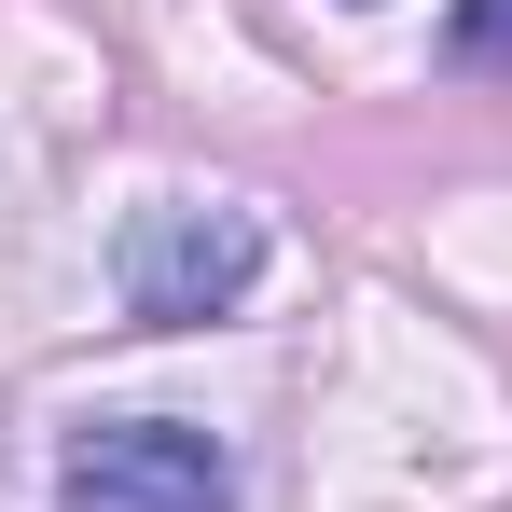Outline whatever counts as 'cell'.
<instances>
[{
    "mask_svg": "<svg viewBox=\"0 0 512 512\" xmlns=\"http://www.w3.org/2000/svg\"><path fill=\"white\" fill-rule=\"evenodd\" d=\"M56 512H236V471H222L208 429L125 416V429H84L56 457Z\"/></svg>",
    "mask_w": 512,
    "mask_h": 512,
    "instance_id": "obj_2",
    "label": "cell"
},
{
    "mask_svg": "<svg viewBox=\"0 0 512 512\" xmlns=\"http://www.w3.org/2000/svg\"><path fill=\"white\" fill-rule=\"evenodd\" d=\"M263 277V222L250 208H139L125 222V319L139 333H194V319H222V305H250Z\"/></svg>",
    "mask_w": 512,
    "mask_h": 512,
    "instance_id": "obj_1",
    "label": "cell"
},
{
    "mask_svg": "<svg viewBox=\"0 0 512 512\" xmlns=\"http://www.w3.org/2000/svg\"><path fill=\"white\" fill-rule=\"evenodd\" d=\"M443 56H457V70H512V0H457Z\"/></svg>",
    "mask_w": 512,
    "mask_h": 512,
    "instance_id": "obj_3",
    "label": "cell"
}]
</instances>
